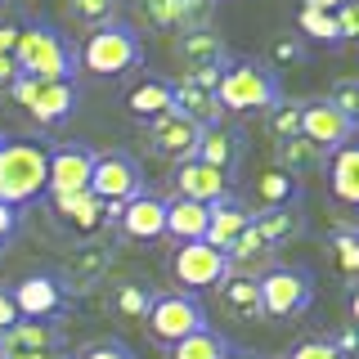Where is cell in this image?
I'll list each match as a JSON object with an SVG mask.
<instances>
[{"instance_id":"obj_1","label":"cell","mask_w":359,"mask_h":359,"mask_svg":"<svg viewBox=\"0 0 359 359\" xmlns=\"http://www.w3.org/2000/svg\"><path fill=\"white\" fill-rule=\"evenodd\" d=\"M14 63H18V76H32V81H72V72H76L72 45L54 27H45V22L18 27Z\"/></svg>"},{"instance_id":"obj_2","label":"cell","mask_w":359,"mask_h":359,"mask_svg":"<svg viewBox=\"0 0 359 359\" xmlns=\"http://www.w3.org/2000/svg\"><path fill=\"white\" fill-rule=\"evenodd\" d=\"M45 157L50 149L36 140H0V202L27 207L45 194Z\"/></svg>"},{"instance_id":"obj_3","label":"cell","mask_w":359,"mask_h":359,"mask_svg":"<svg viewBox=\"0 0 359 359\" xmlns=\"http://www.w3.org/2000/svg\"><path fill=\"white\" fill-rule=\"evenodd\" d=\"M144 63V45H140V32L130 22H104L95 27L81 45V67L95 76H126Z\"/></svg>"},{"instance_id":"obj_4","label":"cell","mask_w":359,"mask_h":359,"mask_svg":"<svg viewBox=\"0 0 359 359\" xmlns=\"http://www.w3.org/2000/svg\"><path fill=\"white\" fill-rule=\"evenodd\" d=\"M216 99L229 112H269V108H278V81L269 67L252 63V59H229L220 67Z\"/></svg>"},{"instance_id":"obj_5","label":"cell","mask_w":359,"mask_h":359,"mask_svg":"<svg viewBox=\"0 0 359 359\" xmlns=\"http://www.w3.org/2000/svg\"><path fill=\"white\" fill-rule=\"evenodd\" d=\"M256 292H261V314H269V319H297L314 301V278H310V269L274 265L256 278Z\"/></svg>"},{"instance_id":"obj_6","label":"cell","mask_w":359,"mask_h":359,"mask_svg":"<svg viewBox=\"0 0 359 359\" xmlns=\"http://www.w3.org/2000/svg\"><path fill=\"white\" fill-rule=\"evenodd\" d=\"M90 198H99L108 211H121L135 194H144V175H140V162L130 153H95V171H90V184H86Z\"/></svg>"},{"instance_id":"obj_7","label":"cell","mask_w":359,"mask_h":359,"mask_svg":"<svg viewBox=\"0 0 359 359\" xmlns=\"http://www.w3.org/2000/svg\"><path fill=\"white\" fill-rule=\"evenodd\" d=\"M144 319H149V332L162 346H175V341H184V337L207 328V310H202V301L189 297V292H162V297H153V306H149Z\"/></svg>"},{"instance_id":"obj_8","label":"cell","mask_w":359,"mask_h":359,"mask_svg":"<svg viewBox=\"0 0 359 359\" xmlns=\"http://www.w3.org/2000/svg\"><path fill=\"white\" fill-rule=\"evenodd\" d=\"M171 278L189 297H198L202 287H220L229 278V261L211 243H180L175 256H171Z\"/></svg>"},{"instance_id":"obj_9","label":"cell","mask_w":359,"mask_h":359,"mask_svg":"<svg viewBox=\"0 0 359 359\" xmlns=\"http://www.w3.org/2000/svg\"><path fill=\"white\" fill-rule=\"evenodd\" d=\"M90 171H95V149L90 144H59L45 157V194L50 198L86 194Z\"/></svg>"},{"instance_id":"obj_10","label":"cell","mask_w":359,"mask_h":359,"mask_svg":"<svg viewBox=\"0 0 359 359\" xmlns=\"http://www.w3.org/2000/svg\"><path fill=\"white\" fill-rule=\"evenodd\" d=\"M9 297H14V306H18V319H27V323H50L67 310V292L54 274L18 278V283L9 287Z\"/></svg>"},{"instance_id":"obj_11","label":"cell","mask_w":359,"mask_h":359,"mask_svg":"<svg viewBox=\"0 0 359 359\" xmlns=\"http://www.w3.org/2000/svg\"><path fill=\"white\" fill-rule=\"evenodd\" d=\"M216 81H220V72H211V76H180V81L171 86V108L180 112V117H189L198 130L220 126Z\"/></svg>"},{"instance_id":"obj_12","label":"cell","mask_w":359,"mask_h":359,"mask_svg":"<svg viewBox=\"0 0 359 359\" xmlns=\"http://www.w3.org/2000/svg\"><path fill=\"white\" fill-rule=\"evenodd\" d=\"M351 135H355V121L341 117L328 99H310V104H301V140H306V144L332 153V149H341V144H351Z\"/></svg>"},{"instance_id":"obj_13","label":"cell","mask_w":359,"mask_h":359,"mask_svg":"<svg viewBox=\"0 0 359 359\" xmlns=\"http://www.w3.org/2000/svg\"><path fill=\"white\" fill-rule=\"evenodd\" d=\"M149 126V149L157 157H171V162H189V157L198 153V126L189 117H180V112H162V117L144 121Z\"/></svg>"},{"instance_id":"obj_14","label":"cell","mask_w":359,"mask_h":359,"mask_svg":"<svg viewBox=\"0 0 359 359\" xmlns=\"http://www.w3.org/2000/svg\"><path fill=\"white\" fill-rule=\"evenodd\" d=\"M171 184H175V198H189V202H198V207H211V202L229 198V175L211 171L207 162H198V157L175 162Z\"/></svg>"},{"instance_id":"obj_15","label":"cell","mask_w":359,"mask_h":359,"mask_svg":"<svg viewBox=\"0 0 359 359\" xmlns=\"http://www.w3.org/2000/svg\"><path fill=\"white\" fill-rule=\"evenodd\" d=\"M175 54H180V63H184V76H211V72H220V67L229 63L224 41L216 32H207V27L202 32H180Z\"/></svg>"},{"instance_id":"obj_16","label":"cell","mask_w":359,"mask_h":359,"mask_svg":"<svg viewBox=\"0 0 359 359\" xmlns=\"http://www.w3.org/2000/svg\"><path fill=\"white\" fill-rule=\"evenodd\" d=\"M117 224H121V233L135 238V243L166 238V202L153 198V194H135L126 207L117 211Z\"/></svg>"},{"instance_id":"obj_17","label":"cell","mask_w":359,"mask_h":359,"mask_svg":"<svg viewBox=\"0 0 359 359\" xmlns=\"http://www.w3.org/2000/svg\"><path fill=\"white\" fill-rule=\"evenodd\" d=\"M108 269H112V256L104 252V247H81V252H72L63 261V269L54 278L63 283V292L72 297V292H90V287H99L108 278Z\"/></svg>"},{"instance_id":"obj_18","label":"cell","mask_w":359,"mask_h":359,"mask_svg":"<svg viewBox=\"0 0 359 359\" xmlns=\"http://www.w3.org/2000/svg\"><path fill=\"white\" fill-rule=\"evenodd\" d=\"M198 162H207L211 171L220 175H233V166L243 162V135L229 130V126H207L198 130Z\"/></svg>"},{"instance_id":"obj_19","label":"cell","mask_w":359,"mask_h":359,"mask_svg":"<svg viewBox=\"0 0 359 359\" xmlns=\"http://www.w3.org/2000/svg\"><path fill=\"white\" fill-rule=\"evenodd\" d=\"M144 14L153 27L202 32V22L211 18V0H144Z\"/></svg>"},{"instance_id":"obj_20","label":"cell","mask_w":359,"mask_h":359,"mask_svg":"<svg viewBox=\"0 0 359 359\" xmlns=\"http://www.w3.org/2000/svg\"><path fill=\"white\" fill-rule=\"evenodd\" d=\"M63 346V332L54 323H14L9 332H0V355H54Z\"/></svg>"},{"instance_id":"obj_21","label":"cell","mask_w":359,"mask_h":359,"mask_svg":"<svg viewBox=\"0 0 359 359\" xmlns=\"http://www.w3.org/2000/svg\"><path fill=\"white\" fill-rule=\"evenodd\" d=\"M76 99H81L76 81H36V95H32L27 112L41 121V126H59L63 117H72Z\"/></svg>"},{"instance_id":"obj_22","label":"cell","mask_w":359,"mask_h":359,"mask_svg":"<svg viewBox=\"0 0 359 359\" xmlns=\"http://www.w3.org/2000/svg\"><path fill=\"white\" fill-rule=\"evenodd\" d=\"M50 202H54V216L76 233H99V229L112 224L108 207L99 198H90V194H63V198H50Z\"/></svg>"},{"instance_id":"obj_23","label":"cell","mask_w":359,"mask_h":359,"mask_svg":"<svg viewBox=\"0 0 359 359\" xmlns=\"http://www.w3.org/2000/svg\"><path fill=\"white\" fill-rule=\"evenodd\" d=\"M247 224H252V211L229 194V198H220V202H211V207H207V238H202V243H211L216 252H224V247L238 238Z\"/></svg>"},{"instance_id":"obj_24","label":"cell","mask_w":359,"mask_h":359,"mask_svg":"<svg viewBox=\"0 0 359 359\" xmlns=\"http://www.w3.org/2000/svg\"><path fill=\"white\" fill-rule=\"evenodd\" d=\"M323 166H328V184H332L337 202L355 207V202H359V153H355V144H341V149H332Z\"/></svg>"},{"instance_id":"obj_25","label":"cell","mask_w":359,"mask_h":359,"mask_svg":"<svg viewBox=\"0 0 359 359\" xmlns=\"http://www.w3.org/2000/svg\"><path fill=\"white\" fill-rule=\"evenodd\" d=\"M166 233L175 243H202L207 238V207L189 198H171L166 202Z\"/></svg>"},{"instance_id":"obj_26","label":"cell","mask_w":359,"mask_h":359,"mask_svg":"<svg viewBox=\"0 0 359 359\" xmlns=\"http://www.w3.org/2000/svg\"><path fill=\"white\" fill-rule=\"evenodd\" d=\"M126 108H130V117H140V121H153V117H162V112H171V81H157V76L135 81L126 90Z\"/></svg>"},{"instance_id":"obj_27","label":"cell","mask_w":359,"mask_h":359,"mask_svg":"<svg viewBox=\"0 0 359 359\" xmlns=\"http://www.w3.org/2000/svg\"><path fill=\"white\" fill-rule=\"evenodd\" d=\"M220 301H224V310H229L233 319H265L256 278H247V274H229V278H224V283H220Z\"/></svg>"},{"instance_id":"obj_28","label":"cell","mask_w":359,"mask_h":359,"mask_svg":"<svg viewBox=\"0 0 359 359\" xmlns=\"http://www.w3.org/2000/svg\"><path fill=\"white\" fill-rule=\"evenodd\" d=\"M274 157H278V171L292 175V180L319 171V166L328 162V153L314 149V144H306V140H287V144H278V153H274Z\"/></svg>"},{"instance_id":"obj_29","label":"cell","mask_w":359,"mask_h":359,"mask_svg":"<svg viewBox=\"0 0 359 359\" xmlns=\"http://www.w3.org/2000/svg\"><path fill=\"white\" fill-rule=\"evenodd\" d=\"M297 194H301V180L283 175L278 166L256 180V202H261V211H283V207L297 202Z\"/></svg>"},{"instance_id":"obj_30","label":"cell","mask_w":359,"mask_h":359,"mask_svg":"<svg viewBox=\"0 0 359 359\" xmlns=\"http://www.w3.org/2000/svg\"><path fill=\"white\" fill-rule=\"evenodd\" d=\"M166 351H171V359H224V355H229V341H224L220 332L202 328L194 337H184V341L166 346Z\"/></svg>"},{"instance_id":"obj_31","label":"cell","mask_w":359,"mask_h":359,"mask_svg":"<svg viewBox=\"0 0 359 359\" xmlns=\"http://www.w3.org/2000/svg\"><path fill=\"white\" fill-rule=\"evenodd\" d=\"M252 229L261 233L269 247H278V243H287L301 224H297V216H292V207H283V211H261V216H252Z\"/></svg>"},{"instance_id":"obj_32","label":"cell","mask_w":359,"mask_h":359,"mask_svg":"<svg viewBox=\"0 0 359 359\" xmlns=\"http://www.w3.org/2000/svg\"><path fill=\"white\" fill-rule=\"evenodd\" d=\"M67 14L76 22H86V27H104L117 14V0H67Z\"/></svg>"},{"instance_id":"obj_33","label":"cell","mask_w":359,"mask_h":359,"mask_svg":"<svg viewBox=\"0 0 359 359\" xmlns=\"http://www.w3.org/2000/svg\"><path fill=\"white\" fill-rule=\"evenodd\" d=\"M297 22H301V32H306V36H314V41H328V45L341 41V32H337V18L323 14V9H310V5H306Z\"/></svg>"},{"instance_id":"obj_34","label":"cell","mask_w":359,"mask_h":359,"mask_svg":"<svg viewBox=\"0 0 359 359\" xmlns=\"http://www.w3.org/2000/svg\"><path fill=\"white\" fill-rule=\"evenodd\" d=\"M269 130H274L278 144L301 140V104H283V108H269Z\"/></svg>"},{"instance_id":"obj_35","label":"cell","mask_w":359,"mask_h":359,"mask_svg":"<svg viewBox=\"0 0 359 359\" xmlns=\"http://www.w3.org/2000/svg\"><path fill=\"white\" fill-rule=\"evenodd\" d=\"M149 306H153V292L149 287H117V310L121 314H130V319H144L149 314Z\"/></svg>"},{"instance_id":"obj_36","label":"cell","mask_w":359,"mask_h":359,"mask_svg":"<svg viewBox=\"0 0 359 359\" xmlns=\"http://www.w3.org/2000/svg\"><path fill=\"white\" fill-rule=\"evenodd\" d=\"M76 359H135V351L126 341H117V337H104V341H90Z\"/></svg>"},{"instance_id":"obj_37","label":"cell","mask_w":359,"mask_h":359,"mask_svg":"<svg viewBox=\"0 0 359 359\" xmlns=\"http://www.w3.org/2000/svg\"><path fill=\"white\" fill-rule=\"evenodd\" d=\"M328 104L341 112V117H351L355 121V108H359V90H355V81L346 76V81H337L332 90H328Z\"/></svg>"},{"instance_id":"obj_38","label":"cell","mask_w":359,"mask_h":359,"mask_svg":"<svg viewBox=\"0 0 359 359\" xmlns=\"http://www.w3.org/2000/svg\"><path fill=\"white\" fill-rule=\"evenodd\" d=\"M292 359H341V355H337L332 341H301L297 351H292Z\"/></svg>"},{"instance_id":"obj_39","label":"cell","mask_w":359,"mask_h":359,"mask_svg":"<svg viewBox=\"0 0 359 359\" xmlns=\"http://www.w3.org/2000/svg\"><path fill=\"white\" fill-rule=\"evenodd\" d=\"M332 18H337V32H341V41H346V36H355V32H359L355 0H351V5H341V9H332Z\"/></svg>"},{"instance_id":"obj_40","label":"cell","mask_w":359,"mask_h":359,"mask_svg":"<svg viewBox=\"0 0 359 359\" xmlns=\"http://www.w3.org/2000/svg\"><path fill=\"white\" fill-rule=\"evenodd\" d=\"M337 252H341V265H346V274H355L359 256H355V233H351V229H341V233H337Z\"/></svg>"},{"instance_id":"obj_41","label":"cell","mask_w":359,"mask_h":359,"mask_svg":"<svg viewBox=\"0 0 359 359\" xmlns=\"http://www.w3.org/2000/svg\"><path fill=\"white\" fill-rule=\"evenodd\" d=\"M14 323H22V319H18V306H14V297L0 287V332H9Z\"/></svg>"},{"instance_id":"obj_42","label":"cell","mask_w":359,"mask_h":359,"mask_svg":"<svg viewBox=\"0 0 359 359\" xmlns=\"http://www.w3.org/2000/svg\"><path fill=\"white\" fill-rule=\"evenodd\" d=\"M14 233H18V211L0 202V243H9V238H14Z\"/></svg>"},{"instance_id":"obj_43","label":"cell","mask_w":359,"mask_h":359,"mask_svg":"<svg viewBox=\"0 0 359 359\" xmlns=\"http://www.w3.org/2000/svg\"><path fill=\"white\" fill-rule=\"evenodd\" d=\"M9 95H14V99H18V104H22V108H27V104H32V95H36V81H32V76H18V81H14V86H9Z\"/></svg>"},{"instance_id":"obj_44","label":"cell","mask_w":359,"mask_h":359,"mask_svg":"<svg viewBox=\"0 0 359 359\" xmlns=\"http://www.w3.org/2000/svg\"><path fill=\"white\" fill-rule=\"evenodd\" d=\"M18 81V63L14 54H0V86H14Z\"/></svg>"},{"instance_id":"obj_45","label":"cell","mask_w":359,"mask_h":359,"mask_svg":"<svg viewBox=\"0 0 359 359\" xmlns=\"http://www.w3.org/2000/svg\"><path fill=\"white\" fill-rule=\"evenodd\" d=\"M14 41H18V27H0V54H14Z\"/></svg>"},{"instance_id":"obj_46","label":"cell","mask_w":359,"mask_h":359,"mask_svg":"<svg viewBox=\"0 0 359 359\" xmlns=\"http://www.w3.org/2000/svg\"><path fill=\"white\" fill-rule=\"evenodd\" d=\"M274 54H278V59H301V45H297V41H278Z\"/></svg>"},{"instance_id":"obj_47","label":"cell","mask_w":359,"mask_h":359,"mask_svg":"<svg viewBox=\"0 0 359 359\" xmlns=\"http://www.w3.org/2000/svg\"><path fill=\"white\" fill-rule=\"evenodd\" d=\"M310 9H323V14H332V9H341V5H351V0H306Z\"/></svg>"},{"instance_id":"obj_48","label":"cell","mask_w":359,"mask_h":359,"mask_svg":"<svg viewBox=\"0 0 359 359\" xmlns=\"http://www.w3.org/2000/svg\"><path fill=\"white\" fill-rule=\"evenodd\" d=\"M9 359H59V355H9Z\"/></svg>"},{"instance_id":"obj_49","label":"cell","mask_w":359,"mask_h":359,"mask_svg":"<svg viewBox=\"0 0 359 359\" xmlns=\"http://www.w3.org/2000/svg\"><path fill=\"white\" fill-rule=\"evenodd\" d=\"M224 359H252V355H233V351H229V355H224Z\"/></svg>"},{"instance_id":"obj_50","label":"cell","mask_w":359,"mask_h":359,"mask_svg":"<svg viewBox=\"0 0 359 359\" xmlns=\"http://www.w3.org/2000/svg\"><path fill=\"white\" fill-rule=\"evenodd\" d=\"M0 5H5V0H0Z\"/></svg>"}]
</instances>
